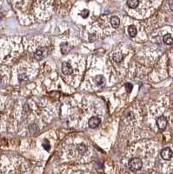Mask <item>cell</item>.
<instances>
[{
  "mask_svg": "<svg viewBox=\"0 0 173 174\" xmlns=\"http://www.w3.org/2000/svg\"><path fill=\"white\" fill-rule=\"evenodd\" d=\"M163 41L167 45H172L173 44V38L172 37L171 34H166V35L163 36Z\"/></svg>",
  "mask_w": 173,
  "mask_h": 174,
  "instance_id": "obj_7",
  "label": "cell"
},
{
  "mask_svg": "<svg viewBox=\"0 0 173 174\" xmlns=\"http://www.w3.org/2000/svg\"><path fill=\"white\" fill-rule=\"evenodd\" d=\"M71 50V46L67 43H63L61 44V51L63 54H66Z\"/></svg>",
  "mask_w": 173,
  "mask_h": 174,
  "instance_id": "obj_10",
  "label": "cell"
},
{
  "mask_svg": "<svg viewBox=\"0 0 173 174\" xmlns=\"http://www.w3.org/2000/svg\"><path fill=\"white\" fill-rule=\"evenodd\" d=\"M125 88H126V91H127V92H131L133 88L132 84L127 83V84H125Z\"/></svg>",
  "mask_w": 173,
  "mask_h": 174,
  "instance_id": "obj_16",
  "label": "cell"
},
{
  "mask_svg": "<svg viewBox=\"0 0 173 174\" xmlns=\"http://www.w3.org/2000/svg\"><path fill=\"white\" fill-rule=\"evenodd\" d=\"M111 24H112L113 28H118L119 26V24H120V20H119V19L118 17L113 16L111 19Z\"/></svg>",
  "mask_w": 173,
  "mask_h": 174,
  "instance_id": "obj_8",
  "label": "cell"
},
{
  "mask_svg": "<svg viewBox=\"0 0 173 174\" xmlns=\"http://www.w3.org/2000/svg\"><path fill=\"white\" fill-rule=\"evenodd\" d=\"M62 72L64 75H71V73L73 72V69L71 67V65L67 63V62H64L62 64Z\"/></svg>",
  "mask_w": 173,
  "mask_h": 174,
  "instance_id": "obj_4",
  "label": "cell"
},
{
  "mask_svg": "<svg viewBox=\"0 0 173 174\" xmlns=\"http://www.w3.org/2000/svg\"><path fill=\"white\" fill-rule=\"evenodd\" d=\"M128 33H129V35L131 37H132V38L135 37L137 35V29H136V27L134 25L129 26V28H128Z\"/></svg>",
  "mask_w": 173,
  "mask_h": 174,
  "instance_id": "obj_11",
  "label": "cell"
},
{
  "mask_svg": "<svg viewBox=\"0 0 173 174\" xmlns=\"http://www.w3.org/2000/svg\"><path fill=\"white\" fill-rule=\"evenodd\" d=\"M128 166H129V169L132 172L139 171L143 166L142 160L139 158H133L132 159H130L128 163Z\"/></svg>",
  "mask_w": 173,
  "mask_h": 174,
  "instance_id": "obj_1",
  "label": "cell"
},
{
  "mask_svg": "<svg viewBox=\"0 0 173 174\" xmlns=\"http://www.w3.org/2000/svg\"><path fill=\"white\" fill-rule=\"evenodd\" d=\"M101 123V119L98 117H92L89 120V126L91 128H96Z\"/></svg>",
  "mask_w": 173,
  "mask_h": 174,
  "instance_id": "obj_6",
  "label": "cell"
},
{
  "mask_svg": "<svg viewBox=\"0 0 173 174\" xmlns=\"http://www.w3.org/2000/svg\"><path fill=\"white\" fill-rule=\"evenodd\" d=\"M47 54V51L45 50V48H38L37 51H35L34 53V57L38 59V60H41L42 58H44Z\"/></svg>",
  "mask_w": 173,
  "mask_h": 174,
  "instance_id": "obj_5",
  "label": "cell"
},
{
  "mask_svg": "<svg viewBox=\"0 0 173 174\" xmlns=\"http://www.w3.org/2000/svg\"><path fill=\"white\" fill-rule=\"evenodd\" d=\"M172 151L171 150V148L167 147L162 150L161 152V157L164 160H170L172 157Z\"/></svg>",
  "mask_w": 173,
  "mask_h": 174,
  "instance_id": "obj_3",
  "label": "cell"
},
{
  "mask_svg": "<svg viewBox=\"0 0 173 174\" xmlns=\"http://www.w3.org/2000/svg\"><path fill=\"white\" fill-rule=\"evenodd\" d=\"M169 7L172 10H173V1H170L169 2Z\"/></svg>",
  "mask_w": 173,
  "mask_h": 174,
  "instance_id": "obj_17",
  "label": "cell"
},
{
  "mask_svg": "<svg viewBox=\"0 0 173 174\" xmlns=\"http://www.w3.org/2000/svg\"><path fill=\"white\" fill-rule=\"evenodd\" d=\"M43 146H44V148L45 150H47V151H49V150H50V144H49V142H48L47 140L44 141V143H43Z\"/></svg>",
  "mask_w": 173,
  "mask_h": 174,
  "instance_id": "obj_15",
  "label": "cell"
},
{
  "mask_svg": "<svg viewBox=\"0 0 173 174\" xmlns=\"http://www.w3.org/2000/svg\"><path fill=\"white\" fill-rule=\"evenodd\" d=\"M167 124H168V121H167L166 118L163 117V116H160L157 119V127L160 131H163L167 127Z\"/></svg>",
  "mask_w": 173,
  "mask_h": 174,
  "instance_id": "obj_2",
  "label": "cell"
},
{
  "mask_svg": "<svg viewBox=\"0 0 173 174\" xmlns=\"http://www.w3.org/2000/svg\"><path fill=\"white\" fill-rule=\"evenodd\" d=\"M89 10H86V9H84V10H83L81 11V17L82 18H84V19H86L88 16H89Z\"/></svg>",
  "mask_w": 173,
  "mask_h": 174,
  "instance_id": "obj_14",
  "label": "cell"
},
{
  "mask_svg": "<svg viewBox=\"0 0 173 174\" xmlns=\"http://www.w3.org/2000/svg\"><path fill=\"white\" fill-rule=\"evenodd\" d=\"M139 4V1L138 0H128L127 1V5L130 7V8H137Z\"/></svg>",
  "mask_w": 173,
  "mask_h": 174,
  "instance_id": "obj_9",
  "label": "cell"
},
{
  "mask_svg": "<svg viewBox=\"0 0 173 174\" xmlns=\"http://www.w3.org/2000/svg\"><path fill=\"white\" fill-rule=\"evenodd\" d=\"M113 59H114V61H116L117 63H120L121 60L123 59V56L121 55V53H119V52L115 53L113 55Z\"/></svg>",
  "mask_w": 173,
  "mask_h": 174,
  "instance_id": "obj_13",
  "label": "cell"
},
{
  "mask_svg": "<svg viewBox=\"0 0 173 174\" xmlns=\"http://www.w3.org/2000/svg\"><path fill=\"white\" fill-rule=\"evenodd\" d=\"M95 82L97 83L98 85H103L105 83V79L103 76H97L95 78Z\"/></svg>",
  "mask_w": 173,
  "mask_h": 174,
  "instance_id": "obj_12",
  "label": "cell"
}]
</instances>
